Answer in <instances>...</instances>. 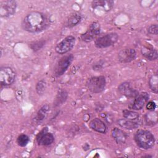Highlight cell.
Segmentation results:
<instances>
[{"label": "cell", "instance_id": "f546056e", "mask_svg": "<svg viewBox=\"0 0 158 158\" xmlns=\"http://www.w3.org/2000/svg\"><path fill=\"white\" fill-rule=\"evenodd\" d=\"M152 157L151 156H143V157Z\"/></svg>", "mask_w": 158, "mask_h": 158}, {"label": "cell", "instance_id": "83f0119b", "mask_svg": "<svg viewBox=\"0 0 158 158\" xmlns=\"http://www.w3.org/2000/svg\"><path fill=\"white\" fill-rule=\"evenodd\" d=\"M157 24H152L148 28V33L150 35H157Z\"/></svg>", "mask_w": 158, "mask_h": 158}, {"label": "cell", "instance_id": "4316f807", "mask_svg": "<svg viewBox=\"0 0 158 158\" xmlns=\"http://www.w3.org/2000/svg\"><path fill=\"white\" fill-rule=\"evenodd\" d=\"M46 88V83L44 80H40L36 85V91L38 95L42 96Z\"/></svg>", "mask_w": 158, "mask_h": 158}, {"label": "cell", "instance_id": "4fadbf2b", "mask_svg": "<svg viewBox=\"0 0 158 158\" xmlns=\"http://www.w3.org/2000/svg\"><path fill=\"white\" fill-rule=\"evenodd\" d=\"M118 90L121 94L128 98H135L138 94L136 89L131 88L128 82L121 83L118 87Z\"/></svg>", "mask_w": 158, "mask_h": 158}, {"label": "cell", "instance_id": "ffe728a7", "mask_svg": "<svg viewBox=\"0 0 158 158\" xmlns=\"http://www.w3.org/2000/svg\"><path fill=\"white\" fill-rule=\"evenodd\" d=\"M49 110V106L48 104L43 105L37 112L35 117V121L36 123H40L43 121L48 115V112Z\"/></svg>", "mask_w": 158, "mask_h": 158}, {"label": "cell", "instance_id": "8fae6325", "mask_svg": "<svg viewBox=\"0 0 158 158\" xmlns=\"http://www.w3.org/2000/svg\"><path fill=\"white\" fill-rule=\"evenodd\" d=\"M136 52L132 48H125L120 50L118 53V59L122 63H128L135 60Z\"/></svg>", "mask_w": 158, "mask_h": 158}, {"label": "cell", "instance_id": "3957f363", "mask_svg": "<svg viewBox=\"0 0 158 158\" xmlns=\"http://www.w3.org/2000/svg\"><path fill=\"white\" fill-rule=\"evenodd\" d=\"M86 85L89 91L93 93H100L102 92L106 85V78L104 76L92 77L88 79Z\"/></svg>", "mask_w": 158, "mask_h": 158}, {"label": "cell", "instance_id": "5b68a950", "mask_svg": "<svg viewBox=\"0 0 158 158\" xmlns=\"http://www.w3.org/2000/svg\"><path fill=\"white\" fill-rule=\"evenodd\" d=\"M74 56L72 54H65L62 56L57 62L54 67V75L56 77L62 75L68 69L69 67L72 64Z\"/></svg>", "mask_w": 158, "mask_h": 158}, {"label": "cell", "instance_id": "e0dca14e", "mask_svg": "<svg viewBox=\"0 0 158 158\" xmlns=\"http://www.w3.org/2000/svg\"><path fill=\"white\" fill-rule=\"evenodd\" d=\"M141 54L144 57L149 60H155L158 57L157 49L151 47H143L141 48Z\"/></svg>", "mask_w": 158, "mask_h": 158}, {"label": "cell", "instance_id": "44dd1931", "mask_svg": "<svg viewBox=\"0 0 158 158\" xmlns=\"http://www.w3.org/2000/svg\"><path fill=\"white\" fill-rule=\"evenodd\" d=\"M68 96V93L65 90H60L57 93L56 99L54 102L55 106H59L62 104L67 99Z\"/></svg>", "mask_w": 158, "mask_h": 158}, {"label": "cell", "instance_id": "9c48e42d", "mask_svg": "<svg viewBox=\"0 0 158 158\" xmlns=\"http://www.w3.org/2000/svg\"><path fill=\"white\" fill-rule=\"evenodd\" d=\"M17 9V2L12 0L0 1V16L6 18L13 15Z\"/></svg>", "mask_w": 158, "mask_h": 158}, {"label": "cell", "instance_id": "2e32d148", "mask_svg": "<svg viewBox=\"0 0 158 158\" xmlns=\"http://www.w3.org/2000/svg\"><path fill=\"white\" fill-rule=\"evenodd\" d=\"M114 2L113 1L108 0H97L93 1L91 3L93 8H96L98 7H101L106 12L110 11L114 7Z\"/></svg>", "mask_w": 158, "mask_h": 158}, {"label": "cell", "instance_id": "6da1fadb", "mask_svg": "<svg viewBox=\"0 0 158 158\" xmlns=\"http://www.w3.org/2000/svg\"><path fill=\"white\" fill-rule=\"evenodd\" d=\"M49 24L50 22L47 15L39 11L30 12L23 17L22 21V28L32 33L45 30Z\"/></svg>", "mask_w": 158, "mask_h": 158}, {"label": "cell", "instance_id": "603a6c76", "mask_svg": "<svg viewBox=\"0 0 158 158\" xmlns=\"http://www.w3.org/2000/svg\"><path fill=\"white\" fill-rule=\"evenodd\" d=\"M158 77L157 74L152 75L149 80V86L150 89L154 93H157L158 91Z\"/></svg>", "mask_w": 158, "mask_h": 158}, {"label": "cell", "instance_id": "cb8c5ba5", "mask_svg": "<svg viewBox=\"0 0 158 158\" xmlns=\"http://www.w3.org/2000/svg\"><path fill=\"white\" fill-rule=\"evenodd\" d=\"M123 116L125 118L130 120H135L139 117V114L138 112L131 110L125 109L122 111Z\"/></svg>", "mask_w": 158, "mask_h": 158}, {"label": "cell", "instance_id": "52a82bcc", "mask_svg": "<svg viewBox=\"0 0 158 158\" xmlns=\"http://www.w3.org/2000/svg\"><path fill=\"white\" fill-rule=\"evenodd\" d=\"M15 72L10 67H4L0 70V83L1 86H8L15 81Z\"/></svg>", "mask_w": 158, "mask_h": 158}, {"label": "cell", "instance_id": "30bf717a", "mask_svg": "<svg viewBox=\"0 0 158 158\" xmlns=\"http://www.w3.org/2000/svg\"><path fill=\"white\" fill-rule=\"evenodd\" d=\"M36 142L39 146H49L54 141V135L48 131L47 127L43 128L36 135Z\"/></svg>", "mask_w": 158, "mask_h": 158}, {"label": "cell", "instance_id": "7a4b0ae2", "mask_svg": "<svg viewBox=\"0 0 158 158\" xmlns=\"http://www.w3.org/2000/svg\"><path fill=\"white\" fill-rule=\"evenodd\" d=\"M134 139L139 148L145 150L152 148L156 142L153 134L146 130H138L135 134Z\"/></svg>", "mask_w": 158, "mask_h": 158}, {"label": "cell", "instance_id": "8992f818", "mask_svg": "<svg viewBox=\"0 0 158 158\" xmlns=\"http://www.w3.org/2000/svg\"><path fill=\"white\" fill-rule=\"evenodd\" d=\"M75 41L76 40L74 36H67L56 44L55 47L56 52L59 54H65L72 49L75 44Z\"/></svg>", "mask_w": 158, "mask_h": 158}, {"label": "cell", "instance_id": "277c9868", "mask_svg": "<svg viewBox=\"0 0 158 158\" xmlns=\"http://www.w3.org/2000/svg\"><path fill=\"white\" fill-rule=\"evenodd\" d=\"M118 39V35L115 32H112L97 38L94 41V45L97 48H106L114 44Z\"/></svg>", "mask_w": 158, "mask_h": 158}, {"label": "cell", "instance_id": "ba28073f", "mask_svg": "<svg viewBox=\"0 0 158 158\" xmlns=\"http://www.w3.org/2000/svg\"><path fill=\"white\" fill-rule=\"evenodd\" d=\"M101 32V28L98 22H93L88 27V30L83 33L80 38L81 40L86 43H89L94 40L96 39L99 35Z\"/></svg>", "mask_w": 158, "mask_h": 158}, {"label": "cell", "instance_id": "5bb4252c", "mask_svg": "<svg viewBox=\"0 0 158 158\" xmlns=\"http://www.w3.org/2000/svg\"><path fill=\"white\" fill-rule=\"evenodd\" d=\"M89 126L93 130L100 133H105L107 130L106 124L99 118H95L91 120Z\"/></svg>", "mask_w": 158, "mask_h": 158}, {"label": "cell", "instance_id": "9a60e30c", "mask_svg": "<svg viewBox=\"0 0 158 158\" xmlns=\"http://www.w3.org/2000/svg\"><path fill=\"white\" fill-rule=\"evenodd\" d=\"M111 135L112 138L115 139V142L119 144L125 143L128 137L127 133L125 131L116 127L112 130Z\"/></svg>", "mask_w": 158, "mask_h": 158}, {"label": "cell", "instance_id": "d6986e66", "mask_svg": "<svg viewBox=\"0 0 158 158\" xmlns=\"http://www.w3.org/2000/svg\"><path fill=\"white\" fill-rule=\"evenodd\" d=\"M117 123L120 127L127 130H135L139 127V125L136 122L127 118H120L117 121Z\"/></svg>", "mask_w": 158, "mask_h": 158}, {"label": "cell", "instance_id": "484cf974", "mask_svg": "<svg viewBox=\"0 0 158 158\" xmlns=\"http://www.w3.org/2000/svg\"><path fill=\"white\" fill-rule=\"evenodd\" d=\"M30 141L29 137L25 134H20L17 138V143L20 147L26 146Z\"/></svg>", "mask_w": 158, "mask_h": 158}, {"label": "cell", "instance_id": "f1b7e54d", "mask_svg": "<svg viewBox=\"0 0 158 158\" xmlns=\"http://www.w3.org/2000/svg\"><path fill=\"white\" fill-rule=\"evenodd\" d=\"M156 107V104L153 101H149L147 104H146V109L149 110H154L155 109Z\"/></svg>", "mask_w": 158, "mask_h": 158}, {"label": "cell", "instance_id": "ac0fdd59", "mask_svg": "<svg viewBox=\"0 0 158 158\" xmlns=\"http://www.w3.org/2000/svg\"><path fill=\"white\" fill-rule=\"evenodd\" d=\"M81 15L79 12H73L67 19L66 27L68 28H73L77 26L81 20Z\"/></svg>", "mask_w": 158, "mask_h": 158}, {"label": "cell", "instance_id": "7c38bea8", "mask_svg": "<svg viewBox=\"0 0 158 158\" xmlns=\"http://www.w3.org/2000/svg\"><path fill=\"white\" fill-rule=\"evenodd\" d=\"M134 101L131 106V109L135 110L142 109L146 102L148 101L149 95L146 92H142L138 93L135 98Z\"/></svg>", "mask_w": 158, "mask_h": 158}, {"label": "cell", "instance_id": "7402d4cb", "mask_svg": "<svg viewBox=\"0 0 158 158\" xmlns=\"http://www.w3.org/2000/svg\"><path fill=\"white\" fill-rule=\"evenodd\" d=\"M144 117H145V120L147 124L152 125L157 123V115L156 112H154V110H151L146 113Z\"/></svg>", "mask_w": 158, "mask_h": 158}, {"label": "cell", "instance_id": "d4e9b609", "mask_svg": "<svg viewBox=\"0 0 158 158\" xmlns=\"http://www.w3.org/2000/svg\"><path fill=\"white\" fill-rule=\"evenodd\" d=\"M45 43H46V41L44 40L40 39L38 41H36L30 43L29 46L33 51H38L44 46Z\"/></svg>", "mask_w": 158, "mask_h": 158}]
</instances>
